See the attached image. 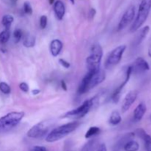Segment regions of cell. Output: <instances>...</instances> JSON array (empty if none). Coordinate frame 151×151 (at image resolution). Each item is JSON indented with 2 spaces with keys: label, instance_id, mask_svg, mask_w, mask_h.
Returning <instances> with one entry per match:
<instances>
[{
  "label": "cell",
  "instance_id": "1",
  "mask_svg": "<svg viewBox=\"0 0 151 151\" xmlns=\"http://www.w3.org/2000/svg\"><path fill=\"white\" fill-rule=\"evenodd\" d=\"M106 79V73L100 68L95 70H89L81 81L78 88V92L83 94L92 89L97 85L103 83Z\"/></svg>",
  "mask_w": 151,
  "mask_h": 151
},
{
  "label": "cell",
  "instance_id": "2",
  "mask_svg": "<svg viewBox=\"0 0 151 151\" xmlns=\"http://www.w3.org/2000/svg\"><path fill=\"white\" fill-rule=\"evenodd\" d=\"M80 125L81 122H72L60 125L47 134L46 137V141L47 142H55L58 141L75 131Z\"/></svg>",
  "mask_w": 151,
  "mask_h": 151
},
{
  "label": "cell",
  "instance_id": "3",
  "mask_svg": "<svg viewBox=\"0 0 151 151\" xmlns=\"http://www.w3.org/2000/svg\"><path fill=\"white\" fill-rule=\"evenodd\" d=\"M24 116L23 111H12L0 118V134L10 131L17 126Z\"/></svg>",
  "mask_w": 151,
  "mask_h": 151
},
{
  "label": "cell",
  "instance_id": "4",
  "mask_svg": "<svg viewBox=\"0 0 151 151\" xmlns=\"http://www.w3.org/2000/svg\"><path fill=\"white\" fill-rule=\"evenodd\" d=\"M151 10V0H142L139 7L137 16L131 27V32H134L138 30L143 24L149 16Z\"/></svg>",
  "mask_w": 151,
  "mask_h": 151
},
{
  "label": "cell",
  "instance_id": "5",
  "mask_svg": "<svg viewBox=\"0 0 151 151\" xmlns=\"http://www.w3.org/2000/svg\"><path fill=\"white\" fill-rule=\"evenodd\" d=\"M97 100H98V97L97 96H94L92 98L84 101L83 103L81 106H78L77 109L69 111L68 112H66L63 115V117H69V116H75L77 118L83 117L97 104Z\"/></svg>",
  "mask_w": 151,
  "mask_h": 151
},
{
  "label": "cell",
  "instance_id": "6",
  "mask_svg": "<svg viewBox=\"0 0 151 151\" xmlns=\"http://www.w3.org/2000/svg\"><path fill=\"white\" fill-rule=\"evenodd\" d=\"M103 52L100 44H94L91 48V54L86 58V66L89 70H95L100 68Z\"/></svg>",
  "mask_w": 151,
  "mask_h": 151
},
{
  "label": "cell",
  "instance_id": "7",
  "mask_svg": "<svg viewBox=\"0 0 151 151\" xmlns=\"http://www.w3.org/2000/svg\"><path fill=\"white\" fill-rule=\"evenodd\" d=\"M125 50H126L125 45H120L114 49L109 55L105 62V68L107 69H111L117 65L120 62Z\"/></svg>",
  "mask_w": 151,
  "mask_h": 151
},
{
  "label": "cell",
  "instance_id": "8",
  "mask_svg": "<svg viewBox=\"0 0 151 151\" xmlns=\"http://www.w3.org/2000/svg\"><path fill=\"white\" fill-rule=\"evenodd\" d=\"M50 129V122H41L37 123L34 126H32L28 131V137L32 139H39L44 137L48 133Z\"/></svg>",
  "mask_w": 151,
  "mask_h": 151
},
{
  "label": "cell",
  "instance_id": "9",
  "mask_svg": "<svg viewBox=\"0 0 151 151\" xmlns=\"http://www.w3.org/2000/svg\"><path fill=\"white\" fill-rule=\"evenodd\" d=\"M136 14V7L134 5H131L124 13L123 16L121 18L118 24V31L125 29L129 24L134 21Z\"/></svg>",
  "mask_w": 151,
  "mask_h": 151
},
{
  "label": "cell",
  "instance_id": "10",
  "mask_svg": "<svg viewBox=\"0 0 151 151\" xmlns=\"http://www.w3.org/2000/svg\"><path fill=\"white\" fill-rule=\"evenodd\" d=\"M131 74H132V69H131V66H129L127 67L126 70H125V78L123 82L119 85V87L116 88L114 93L112 94L111 96V100L112 101L114 102V103H117L119 102V98H120V95H121V91L123 89L124 86L128 83V82L129 81L130 78L131 76Z\"/></svg>",
  "mask_w": 151,
  "mask_h": 151
},
{
  "label": "cell",
  "instance_id": "11",
  "mask_svg": "<svg viewBox=\"0 0 151 151\" xmlns=\"http://www.w3.org/2000/svg\"><path fill=\"white\" fill-rule=\"evenodd\" d=\"M131 66L132 69V74H141L150 69L149 63L142 57L137 58Z\"/></svg>",
  "mask_w": 151,
  "mask_h": 151
},
{
  "label": "cell",
  "instance_id": "12",
  "mask_svg": "<svg viewBox=\"0 0 151 151\" xmlns=\"http://www.w3.org/2000/svg\"><path fill=\"white\" fill-rule=\"evenodd\" d=\"M137 96H138V91L137 90H132V91H130L128 94H126V96L125 97L123 100V103H122V112H126L127 111H128L130 109V108L131 107L133 104L134 103V102L136 101L137 98Z\"/></svg>",
  "mask_w": 151,
  "mask_h": 151
},
{
  "label": "cell",
  "instance_id": "13",
  "mask_svg": "<svg viewBox=\"0 0 151 151\" xmlns=\"http://www.w3.org/2000/svg\"><path fill=\"white\" fill-rule=\"evenodd\" d=\"M54 12L55 14L56 18L58 20H62L64 17L65 13H66V7L64 4L60 0H58L54 4Z\"/></svg>",
  "mask_w": 151,
  "mask_h": 151
},
{
  "label": "cell",
  "instance_id": "14",
  "mask_svg": "<svg viewBox=\"0 0 151 151\" xmlns=\"http://www.w3.org/2000/svg\"><path fill=\"white\" fill-rule=\"evenodd\" d=\"M50 52L53 57H57L63 49V43L59 39H54L50 43Z\"/></svg>",
  "mask_w": 151,
  "mask_h": 151
},
{
  "label": "cell",
  "instance_id": "15",
  "mask_svg": "<svg viewBox=\"0 0 151 151\" xmlns=\"http://www.w3.org/2000/svg\"><path fill=\"white\" fill-rule=\"evenodd\" d=\"M147 107L144 103H141L136 107L134 111V118L135 121H140L145 114Z\"/></svg>",
  "mask_w": 151,
  "mask_h": 151
},
{
  "label": "cell",
  "instance_id": "16",
  "mask_svg": "<svg viewBox=\"0 0 151 151\" xmlns=\"http://www.w3.org/2000/svg\"><path fill=\"white\" fill-rule=\"evenodd\" d=\"M149 32H150V26L147 25V26L144 27L140 30L139 33L138 34V35H137V38H136L135 41H134L135 46H138L140 44H142V42L145 39V38L147 37Z\"/></svg>",
  "mask_w": 151,
  "mask_h": 151
},
{
  "label": "cell",
  "instance_id": "17",
  "mask_svg": "<svg viewBox=\"0 0 151 151\" xmlns=\"http://www.w3.org/2000/svg\"><path fill=\"white\" fill-rule=\"evenodd\" d=\"M99 147V141L97 139H92L87 142L83 147L81 149V151H96Z\"/></svg>",
  "mask_w": 151,
  "mask_h": 151
},
{
  "label": "cell",
  "instance_id": "18",
  "mask_svg": "<svg viewBox=\"0 0 151 151\" xmlns=\"http://www.w3.org/2000/svg\"><path fill=\"white\" fill-rule=\"evenodd\" d=\"M134 137H135V134H134V133H128V134H125V135L118 141V142L116 143V146L115 149L119 150V148H121V147H123V146L125 145V143L132 140L134 138Z\"/></svg>",
  "mask_w": 151,
  "mask_h": 151
},
{
  "label": "cell",
  "instance_id": "19",
  "mask_svg": "<svg viewBox=\"0 0 151 151\" xmlns=\"http://www.w3.org/2000/svg\"><path fill=\"white\" fill-rule=\"evenodd\" d=\"M22 44L27 48H32L35 45V38L30 34H27L22 38Z\"/></svg>",
  "mask_w": 151,
  "mask_h": 151
},
{
  "label": "cell",
  "instance_id": "20",
  "mask_svg": "<svg viewBox=\"0 0 151 151\" xmlns=\"http://www.w3.org/2000/svg\"><path fill=\"white\" fill-rule=\"evenodd\" d=\"M121 121H122V117L120 114L117 111H114L109 118V123L112 125H117L120 123Z\"/></svg>",
  "mask_w": 151,
  "mask_h": 151
},
{
  "label": "cell",
  "instance_id": "21",
  "mask_svg": "<svg viewBox=\"0 0 151 151\" xmlns=\"http://www.w3.org/2000/svg\"><path fill=\"white\" fill-rule=\"evenodd\" d=\"M123 148L125 151H138L139 149V145L137 142L132 139L125 143V145L123 146Z\"/></svg>",
  "mask_w": 151,
  "mask_h": 151
},
{
  "label": "cell",
  "instance_id": "22",
  "mask_svg": "<svg viewBox=\"0 0 151 151\" xmlns=\"http://www.w3.org/2000/svg\"><path fill=\"white\" fill-rule=\"evenodd\" d=\"M13 21H14V18L11 15H4L1 19V23H2L3 26L5 27V29H10V26L13 24Z\"/></svg>",
  "mask_w": 151,
  "mask_h": 151
},
{
  "label": "cell",
  "instance_id": "23",
  "mask_svg": "<svg viewBox=\"0 0 151 151\" xmlns=\"http://www.w3.org/2000/svg\"><path fill=\"white\" fill-rule=\"evenodd\" d=\"M100 133V128L98 127L93 126L89 128V129L86 131L85 134V138L86 139H90L91 137H94V136L97 135Z\"/></svg>",
  "mask_w": 151,
  "mask_h": 151
},
{
  "label": "cell",
  "instance_id": "24",
  "mask_svg": "<svg viewBox=\"0 0 151 151\" xmlns=\"http://www.w3.org/2000/svg\"><path fill=\"white\" fill-rule=\"evenodd\" d=\"M10 38V29H5L0 32V44H4L9 41Z\"/></svg>",
  "mask_w": 151,
  "mask_h": 151
},
{
  "label": "cell",
  "instance_id": "25",
  "mask_svg": "<svg viewBox=\"0 0 151 151\" xmlns=\"http://www.w3.org/2000/svg\"><path fill=\"white\" fill-rule=\"evenodd\" d=\"M0 91L4 94H9L11 91V88L7 83L1 82L0 83Z\"/></svg>",
  "mask_w": 151,
  "mask_h": 151
},
{
  "label": "cell",
  "instance_id": "26",
  "mask_svg": "<svg viewBox=\"0 0 151 151\" xmlns=\"http://www.w3.org/2000/svg\"><path fill=\"white\" fill-rule=\"evenodd\" d=\"M23 37L22 35V31L20 29H16L13 32V38H14V42L16 44L19 43L22 40V38Z\"/></svg>",
  "mask_w": 151,
  "mask_h": 151
},
{
  "label": "cell",
  "instance_id": "27",
  "mask_svg": "<svg viewBox=\"0 0 151 151\" xmlns=\"http://www.w3.org/2000/svg\"><path fill=\"white\" fill-rule=\"evenodd\" d=\"M145 144L146 151H151V137L149 134H147L146 137L143 139Z\"/></svg>",
  "mask_w": 151,
  "mask_h": 151
},
{
  "label": "cell",
  "instance_id": "28",
  "mask_svg": "<svg viewBox=\"0 0 151 151\" xmlns=\"http://www.w3.org/2000/svg\"><path fill=\"white\" fill-rule=\"evenodd\" d=\"M23 9H24V12L26 14L31 15L32 13V6H31V4H29V2H28V1H25V2L24 3Z\"/></svg>",
  "mask_w": 151,
  "mask_h": 151
},
{
  "label": "cell",
  "instance_id": "29",
  "mask_svg": "<svg viewBox=\"0 0 151 151\" xmlns=\"http://www.w3.org/2000/svg\"><path fill=\"white\" fill-rule=\"evenodd\" d=\"M47 22H48V19H47V16H41L40 18V27H41V29H45L47 26Z\"/></svg>",
  "mask_w": 151,
  "mask_h": 151
},
{
  "label": "cell",
  "instance_id": "30",
  "mask_svg": "<svg viewBox=\"0 0 151 151\" xmlns=\"http://www.w3.org/2000/svg\"><path fill=\"white\" fill-rule=\"evenodd\" d=\"M19 88L21 89V91L24 93H27L29 91V86L24 82H22L19 84Z\"/></svg>",
  "mask_w": 151,
  "mask_h": 151
},
{
  "label": "cell",
  "instance_id": "31",
  "mask_svg": "<svg viewBox=\"0 0 151 151\" xmlns=\"http://www.w3.org/2000/svg\"><path fill=\"white\" fill-rule=\"evenodd\" d=\"M59 63H60V64L61 65L63 68H65V69H69V68H70V66H71L70 63L68 61H66V60H64V59H63V58L59 59Z\"/></svg>",
  "mask_w": 151,
  "mask_h": 151
},
{
  "label": "cell",
  "instance_id": "32",
  "mask_svg": "<svg viewBox=\"0 0 151 151\" xmlns=\"http://www.w3.org/2000/svg\"><path fill=\"white\" fill-rule=\"evenodd\" d=\"M96 13H97V12H96V10L94 8L90 9L89 12H88V19H94V17L96 15Z\"/></svg>",
  "mask_w": 151,
  "mask_h": 151
},
{
  "label": "cell",
  "instance_id": "33",
  "mask_svg": "<svg viewBox=\"0 0 151 151\" xmlns=\"http://www.w3.org/2000/svg\"><path fill=\"white\" fill-rule=\"evenodd\" d=\"M32 151H47V148L43 146H35L32 149Z\"/></svg>",
  "mask_w": 151,
  "mask_h": 151
},
{
  "label": "cell",
  "instance_id": "34",
  "mask_svg": "<svg viewBox=\"0 0 151 151\" xmlns=\"http://www.w3.org/2000/svg\"><path fill=\"white\" fill-rule=\"evenodd\" d=\"M96 151H107V147L105 144H101L99 145L98 148L97 149Z\"/></svg>",
  "mask_w": 151,
  "mask_h": 151
},
{
  "label": "cell",
  "instance_id": "35",
  "mask_svg": "<svg viewBox=\"0 0 151 151\" xmlns=\"http://www.w3.org/2000/svg\"><path fill=\"white\" fill-rule=\"evenodd\" d=\"M60 86H61L62 89L64 90V91H67V86H66V82L64 81H60Z\"/></svg>",
  "mask_w": 151,
  "mask_h": 151
},
{
  "label": "cell",
  "instance_id": "36",
  "mask_svg": "<svg viewBox=\"0 0 151 151\" xmlns=\"http://www.w3.org/2000/svg\"><path fill=\"white\" fill-rule=\"evenodd\" d=\"M40 90L39 89H34L32 91V95H37V94H38L40 93Z\"/></svg>",
  "mask_w": 151,
  "mask_h": 151
},
{
  "label": "cell",
  "instance_id": "37",
  "mask_svg": "<svg viewBox=\"0 0 151 151\" xmlns=\"http://www.w3.org/2000/svg\"><path fill=\"white\" fill-rule=\"evenodd\" d=\"M148 55L149 57L151 58V45L150 46V47H149L148 49Z\"/></svg>",
  "mask_w": 151,
  "mask_h": 151
},
{
  "label": "cell",
  "instance_id": "38",
  "mask_svg": "<svg viewBox=\"0 0 151 151\" xmlns=\"http://www.w3.org/2000/svg\"><path fill=\"white\" fill-rule=\"evenodd\" d=\"M10 2L13 4V5H14V4H16V3L17 2V0H10Z\"/></svg>",
  "mask_w": 151,
  "mask_h": 151
},
{
  "label": "cell",
  "instance_id": "39",
  "mask_svg": "<svg viewBox=\"0 0 151 151\" xmlns=\"http://www.w3.org/2000/svg\"><path fill=\"white\" fill-rule=\"evenodd\" d=\"M55 0H49V3H50V4H52L53 3H54Z\"/></svg>",
  "mask_w": 151,
  "mask_h": 151
},
{
  "label": "cell",
  "instance_id": "40",
  "mask_svg": "<svg viewBox=\"0 0 151 151\" xmlns=\"http://www.w3.org/2000/svg\"><path fill=\"white\" fill-rule=\"evenodd\" d=\"M69 1H71V2H72V4H75V0H69Z\"/></svg>",
  "mask_w": 151,
  "mask_h": 151
},
{
  "label": "cell",
  "instance_id": "41",
  "mask_svg": "<svg viewBox=\"0 0 151 151\" xmlns=\"http://www.w3.org/2000/svg\"><path fill=\"white\" fill-rule=\"evenodd\" d=\"M119 150H117V149H115V150H114V151H119Z\"/></svg>",
  "mask_w": 151,
  "mask_h": 151
},
{
  "label": "cell",
  "instance_id": "42",
  "mask_svg": "<svg viewBox=\"0 0 151 151\" xmlns=\"http://www.w3.org/2000/svg\"><path fill=\"white\" fill-rule=\"evenodd\" d=\"M150 119H151V117H150Z\"/></svg>",
  "mask_w": 151,
  "mask_h": 151
},
{
  "label": "cell",
  "instance_id": "43",
  "mask_svg": "<svg viewBox=\"0 0 151 151\" xmlns=\"http://www.w3.org/2000/svg\"><path fill=\"white\" fill-rule=\"evenodd\" d=\"M68 151H69V150H68Z\"/></svg>",
  "mask_w": 151,
  "mask_h": 151
}]
</instances>
